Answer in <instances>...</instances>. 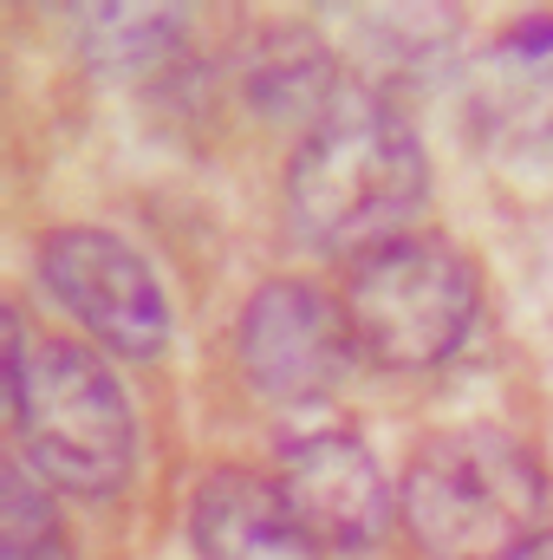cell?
Wrapping results in <instances>:
<instances>
[{
    "mask_svg": "<svg viewBox=\"0 0 553 560\" xmlns=\"http://www.w3.org/2000/svg\"><path fill=\"white\" fill-rule=\"evenodd\" d=\"M430 196V156L416 131L378 98H339L293 150L286 170V222L319 255H372L411 235Z\"/></svg>",
    "mask_w": 553,
    "mask_h": 560,
    "instance_id": "6da1fadb",
    "label": "cell"
},
{
    "mask_svg": "<svg viewBox=\"0 0 553 560\" xmlns=\"http://www.w3.org/2000/svg\"><path fill=\"white\" fill-rule=\"evenodd\" d=\"M7 398L39 482L72 495H118L138 463V418L98 352L72 339H26L7 319Z\"/></svg>",
    "mask_w": 553,
    "mask_h": 560,
    "instance_id": "7a4b0ae2",
    "label": "cell"
},
{
    "mask_svg": "<svg viewBox=\"0 0 553 560\" xmlns=\"http://www.w3.org/2000/svg\"><path fill=\"white\" fill-rule=\"evenodd\" d=\"M541 502V463L489 423L430 436L404 469V522L416 548L436 560L515 555L534 535Z\"/></svg>",
    "mask_w": 553,
    "mask_h": 560,
    "instance_id": "3957f363",
    "label": "cell"
},
{
    "mask_svg": "<svg viewBox=\"0 0 553 560\" xmlns=\"http://www.w3.org/2000/svg\"><path fill=\"white\" fill-rule=\"evenodd\" d=\"M345 326L352 346L385 372H430L443 365L482 306L475 261L443 235H398L352 261L345 275Z\"/></svg>",
    "mask_w": 553,
    "mask_h": 560,
    "instance_id": "277c9868",
    "label": "cell"
},
{
    "mask_svg": "<svg viewBox=\"0 0 553 560\" xmlns=\"http://www.w3.org/2000/svg\"><path fill=\"white\" fill-rule=\"evenodd\" d=\"M46 293L118 359H156L169 346V300L138 248L111 229H59L39 248Z\"/></svg>",
    "mask_w": 553,
    "mask_h": 560,
    "instance_id": "5b68a950",
    "label": "cell"
},
{
    "mask_svg": "<svg viewBox=\"0 0 553 560\" xmlns=\"http://www.w3.org/2000/svg\"><path fill=\"white\" fill-rule=\"evenodd\" d=\"M352 326L345 306H332L306 280H268L242 313V372L268 405H319L345 385L352 365Z\"/></svg>",
    "mask_w": 553,
    "mask_h": 560,
    "instance_id": "8992f818",
    "label": "cell"
},
{
    "mask_svg": "<svg viewBox=\"0 0 553 560\" xmlns=\"http://www.w3.org/2000/svg\"><path fill=\"white\" fill-rule=\"evenodd\" d=\"M274 482L313 548L358 555L391 522V489L378 476V456L345 430H313V436L286 443Z\"/></svg>",
    "mask_w": 553,
    "mask_h": 560,
    "instance_id": "52a82bcc",
    "label": "cell"
},
{
    "mask_svg": "<svg viewBox=\"0 0 553 560\" xmlns=\"http://www.w3.org/2000/svg\"><path fill=\"white\" fill-rule=\"evenodd\" d=\"M189 535L202 560H313V541L293 522L280 482H261L248 469H215L196 489Z\"/></svg>",
    "mask_w": 553,
    "mask_h": 560,
    "instance_id": "ba28073f",
    "label": "cell"
},
{
    "mask_svg": "<svg viewBox=\"0 0 553 560\" xmlns=\"http://www.w3.org/2000/svg\"><path fill=\"white\" fill-rule=\"evenodd\" d=\"M0 560H66L52 502L26 469H7V489H0Z\"/></svg>",
    "mask_w": 553,
    "mask_h": 560,
    "instance_id": "9c48e42d",
    "label": "cell"
},
{
    "mask_svg": "<svg viewBox=\"0 0 553 560\" xmlns=\"http://www.w3.org/2000/svg\"><path fill=\"white\" fill-rule=\"evenodd\" d=\"M502 560H553V528H534L515 555H502Z\"/></svg>",
    "mask_w": 553,
    "mask_h": 560,
    "instance_id": "30bf717a",
    "label": "cell"
}]
</instances>
